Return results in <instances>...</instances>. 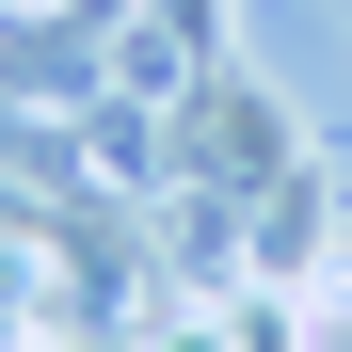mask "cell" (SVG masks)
Listing matches in <instances>:
<instances>
[{"label":"cell","instance_id":"1","mask_svg":"<svg viewBox=\"0 0 352 352\" xmlns=\"http://www.w3.org/2000/svg\"><path fill=\"white\" fill-rule=\"evenodd\" d=\"M144 352H305V288H272V272H241V288H208V305H176V320H144Z\"/></svg>","mask_w":352,"mask_h":352}]
</instances>
